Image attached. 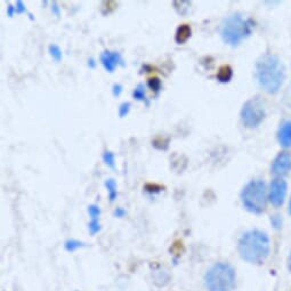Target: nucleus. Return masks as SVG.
I'll use <instances>...</instances> for the list:
<instances>
[{
  "label": "nucleus",
  "mask_w": 291,
  "mask_h": 291,
  "mask_svg": "<svg viewBox=\"0 0 291 291\" xmlns=\"http://www.w3.org/2000/svg\"><path fill=\"white\" fill-rule=\"evenodd\" d=\"M288 268H289V271H291V253H290L289 258H288Z\"/></svg>",
  "instance_id": "cd10ccee"
},
{
  "label": "nucleus",
  "mask_w": 291,
  "mask_h": 291,
  "mask_svg": "<svg viewBox=\"0 0 291 291\" xmlns=\"http://www.w3.org/2000/svg\"><path fill=\"white\" fill-rule=\"evenodd\" d=\"M147 87H149L152 92L155 94V96H158L161 89H162V84H161V80L159 78H151L147 81Z\"/></svg>",
  "instance_id": "dca6fc26"
},
{
  "label": "nucleus",
  "mask_w": 291,
  "mask_h": 291,
  "mask_svg": "<svg viewBox=\"0 0 291 291\" xmlns=\"http://www.w3.org/2000/svg\"><path fill=\"white\" fill-rule=\"evenodd\" d=\"M277 140L283 147H291V121L281 124L277 132Z\"/></svg>",
  "instance_id": "9b49d317"
},
{
  "label": "nucleus",
  "mask_w": 291,
  "mask_h": 291,
  "mask_svg": "<svg viewBox=\"0 0 291 291\" xmlns=\"http://www.w3.org/2000/svg\"><path fill=\"white\" fill-rule=\"evenodd\" d=\"M266 116V105L261 97L256 96L244 103L241 110V121L247 128H256Z\"/></svg>",
  "instance_id": "423d86ee"
},
{
  "label": "nucleus",
  "mask_w": 291,
  "mask_h": 291,
  "mask_svg": "<svg viewBox=\"0 0 291 291\" xmlns=\"http://www.w3.org/2000/svg\"><path fill=\"white\" fill-rule=\"evenodd\" d=\"M238 249L243 261L259 265L265 262L270 255V238L263 231H248L241 235Z\"/></svg>",
  "instance_id": "f03ea898"
},
{
  "label": "nucleus",
  "mask_w": 291,
  "mask_h": 291,
  "mask_svg": "<svg viewBox=\"0 0 291 291\" xmlns=\"http://www.w3.org/2000/svg\"><path fill=\"white\" fill-rule=\"evenodd\" d=\"M131 103L129 102H123L121 105L119 107V116L120 118H124V116H127L129 111H131Z\"/></svg>",
  "instance_id": "aec40b11"
},
{
  "label": "nucleus",
  "mask_w": 291,
  "mask_h": 291,
  "mask_svg": "<svg viewBox=\"0 0 291 291\" xmlns=\"http://www.w3.org/2000/svg\"><path fill=\"white\" fill-rule=\"evenodd\" d=\"M114 215L116 217H123L124 215H126V210H123L122 208H116Z\"/></svg>",
  "instance_id": "a878e982"
},
{
  "label": "nucleus",
  "mask_w": 291,
  "mask_h": 291,
  "mask_svg": "<svg viewBox=\"0 0 291 291\" xmlns=\"http://www.w3.org/2000/svg\"><path fill=\"white\" fill-rule=\"evenodd\" d=\"M104 185L107 190V193H109V199L111 202H113V201L116 199V196H118V186H116V182L113 180V178H107L105 180Z\"/></svg>",
  "instance_id": "4468645a"
},
{
  "label": "nucleus",
  "mask_w": 291,
  "mask_h": 291,
  "mask_svg": "<svg viewBox=\"0 0 291 291\" xmlns=\"http://www.w3.org/2000/svg\"><path fill=\"white\" fill-rule=\"evenodd\" d=\"M64 247L66 250H68V252L72 253V252H75V250H78L80 248H84L85 243L81 242V241H79V240H68L65 242Z\"/></svg>",
  "instance_id": "a211bd4d"
},
{
  "label": "nucleus",
  "mask_w": 291,
  "mask_h": 291,
  "mask_svg": "<svg viewBox=\"0 0 291 291\" xmlns=\"http://www.w3.org/2000/svg\"><path fill=\"white\" fill-rule=\"evenodd\" d=\"M271 223L275 228L280 230L282 227V224H283V219H282L281 215H273V216H271Z\"/></svg>",
  "instance_id": "412c9836"
},
{
  "label": "nucleus",
  "mask_w": 291,
  "mask_h": 291,
  "mask_svg": "<svg viewBox=\"0 0 291 291\" xmlns=\"http://www.w3.org/2000/svg\"><path fill=\"white\" fill-rule=\"evenodd\" d=\"M48 52L51 54V56L55 60L56 62H60L62 60V57H63V53H62V49L60 48V46H57V45H51V46L48 47Z\"/></svg>",
  "instance_id": "f3484780"
},
{
  "label": "nucleus",
  "mask_w": 291,
  "mask_h": 291,
  "mask_svg": "<svg viewBox=\"0 0 291 291\" xmlns=\"http://www.w3.org/2000/svg\"><path fill=\"white\" fill-rule=\"evenodd\" d=\"M52 12H53V14H55L56 16H60V7H58L57 3L55 2L52 4Z\"/></svg>",
  "instance_id": "393cba45"
},
{
  "label": "nucleus",
  "mask_w": 291,
  "mask_h": 291,
  "mask_svg": "<svg viewBox=\"0 0 291 291\" xmlns=\"http://www.w3.org/2000/svg\"><path fill=\"white\" fill-rule=\"evenodd\" d=\"M272 174H274L277 178H281L288 175L291 170V154L288 152H281L276 155V158L272 162Z\"/></svg>",
  "instance_id": "6e6552de"
},
{
  "label": "nucleus",
  "mask_w": 291,
  "mask_h": 291,
  "mask_svg": "<svg viewBox=\"0 0 291 291\" xmlns=\"http://www.w3.org/2000/svg\"><path fill=\"white\" fill-rule=\"evenodd\" d=\"M268 200V189L263 180H253L241 192V201L243 207L253 214H262L266 209Z\"/></svg>",
  "instance_id": "39448f33"
},
{
  "label": "nucleus",
  "mask_w": 291,
  "mask_h": 291,
  "mask_svg": "<svg viewBox=\"0 0 291 291\" xmlns=\"http://www.w3.org/2000/svg\"><path fill=\"white\" fill-rule=\"evenodd\" d=\"M256 77L264 91L270 94L277 93L285 79L283 62L275 54H264L256 63Z\"/></svg>",
  "instance_id": "f257e3e1"
},
{
  "label": "nucleus",
  "mask_w": 291,
  "mask_h": 291,
  "mask_svg": "<svg viewBox=\"0 0 291 291\" xmlns=\"http://www.w3.org/2000/svg\"><path fill=\"white\" fill-rule=\"evenodd\" d=\"M204 285L208 291H233L236 285V273L230 264L218 262L204 275Z\"/></svg>",
  "instance_id": "20e7f679"
},
{
  "label": "nucleus",
  "mask_w": 291,
  "mask_h": 291,
  "mask_svg": "<svg viewBox=\"0 0 291 291\" xmlns=\"http://www.w3.org/2000/svg\"><path fill=\"white\" fill-rule=\"evenodd\" d=\"M122 91H123V87L121 84H114L113 87H112V94H113V96L115 97H119L120 95H121Z\"/></svg>",
  "instance_id": "4be33fe9"
},
{
  "label": "nucleus",
  "mask_w": 291,
  "mask_h": 291,
  "mask_svg": "<svg viewBox=\"0 0 291 291\" xmlns=\"http://www.w3.org/2000/svg\"><path fill=\"white\" fill-rule=\"evenodd\" d=\"M88 66L91 69H94L96 66V62H95V60H94V58H89L88 60Z\"/></svg>",
  "instance_id": "bb28decb"
},
{
  "label": "nucleus",
  "mask_w": 291,
  "mask_h": 291,
  "mask_svg": "<svg viewBox=\"0 0 291 291\" xmlns=\"http://www.w3.org/2000/svg\"><path fill=\"white\" fill-rule=\"evenodd\" d=\"M7 15L10 16V17H13V15L15 14L16 11H15V6H13L11 5V4H8V6H7Z\"/></svg>",
  "instance_id": "b1692460"
},
{
  "label": "nucleus",
  "mask_w": 291,
  "mask_h": 291,
  "mask_svg": "<svg viewBox=\"0 0 291 291\" xmlns=\"http://www.w3.org/2000/svg\"><path fill=\"white\" fill-rule=\"evenodd\" d=\"M254 26L255 23L250 17L241 13H234L223 20L219 33L224 43L230 46H238L244 39L250 37Z\"/></svg>",
  "instance_id": "7ed1b4c3"
},
{
  "label": "nucleus",
  "mask_w": 291,
  "mask_h": 291,
  "mask_svg": "<svg viewBox=\"0 0 291 291\" xmlns=\"http://www.w3.org/2000/svg\"><path fill=\"white\" fill-rule=\"evenodd\" d=\"M286 182L283 178H275L271 182L270 189H268V201L274 207H281L283 204L286 196Z\"/></svg>",
  "instance_id": "0eeeda50"
},
{
  "label": "nucleus",
  "mask_w": 291,
  "mask_h": 291,
  "mask_svg": "<svg viewBox=\"0 0 291 291\" xmlns=\"http://www.w3.org/2000/svg\"><path fill=\"white\" fill-rule=\"evenodd\" d=\"M232 75H233V72H232V69L230 68V66H223V68H221L218 71L217 80L219 82L225 84V82L230 81Z\"/></svg>",
  "instance_id": "2eb2a0df"
},
{
  "label": "nucleus",
  "mask_w": 291,
  "mask_h": 291,
  "mask_svg": "<svg viewBox=\"0 0 291 291\" xmlns=\"http://www.w3.org/2000/svg\"><path fill=\"white\" fill-rule=\"evenodd\" d=\"M289 214L291 215V196H290V201H289Z\"/></svg>",
  "instance_id": "c85d7f7f"
},
{
  "label": "nucleus",
  "mask_w": 291,
  "mask_h": 291,
  "mask_svg": "<svg viewBox=\"0 0 291 291\" xmlns=\"http://www.w3.org/2000/svg\"><path fill=\"white\" fill-rule=\"evenodd\" d=\"M101 63L107 72H114V70L118 66H124V61L122 55L119 52H112V51H104L102 52L100 55Z\"/></svg>",
  "instance_id": "1a4fd4ad"
},
{
  "label": "nucleus",
  "mask_w": 291,
  "mask_h": 291,
  "mask_svg": "<svg viewBox=\"0 0 291 291\" xmlns=\"http://www.w3.org/2000/svg\"><path fill=\"white\" fill-rule=\"evenodd\" d=\"M133 98H135L136 101H140L145 103L146 106L150 105V101L146 96V87L144 84H138L137 86L134 88L133 91Z\"/></svg>",
  "instance_id": "ddd939ff"
},
{
  "label": "nucleus",
  "mask_w": 291,
  "mask_h": 291,
  "mask_svg": "<svg viewBox=\"0 0 291 291\" xmlns=\"http://www.w3.org/2000/svg\"><path fill=\"white\" fill-rule=\"evenodd\" d=\"M88 215L91 217V222L88 224V230L91 232L92 235H95L96 233L101 231V223H100V216H101V209L96 204H91L88 207Z\"/></svg>",
  "instance_id": "9d476101"
},
{
  "label": "nucleus",
  "mask_w": 291,
  "mask_h": 291,
  "mask_svg": "<svg viewBox=\"0 0 291 291\" xmlns=\"http://www.w3.org/2000/svg\"><path fill=\"white\" fill-rule=\"evenodd\" d=\"M103 161H104V163L106 165H109L110 168L114 169L115 168V155L113 152L111 151H105L104 153H103Z\"/></svg>",
  "instance_id": "6ab92c4d"
},
{
  "label": "nucleus",
  "mask_w": 291,
  "mask_h": 291,
  "mask_svg": "<svg viewBox=\"0 0 291 291\" xmlns=\"http://www.w3.org/2000/svg\"><path fill=\"white\" fill-rule=\"evenodd\" d=\"M192 30L189 24H182L177 28L176 33H175V41L178 45L185 44L187 40L191 38Z\"/></svg>",
  "instance_id": "f8f14e48"
},
{
  "label": "nucleus",
  "mask_w": 291,
  "mask_h": 291,
  "mask_svg": "<svg viewBox=\"0 0 291 291\" xmlns=\"http://www.w3.org/2000/svg\"><path fill=\"white\" fill-rule=\"evenodd\" d=\"M15 11H16V14H23V13L26 12L25 5L23 4V2H22V0H17L16 2Z\"/></svg>",
  "instance_id": "5701e85b"
}]
</instances>
